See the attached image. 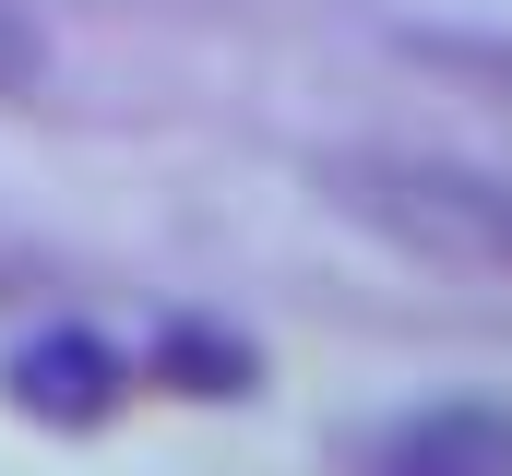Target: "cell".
Here are the masks:
<instances>
[{"label": "cell", "instance_id": "obj_1", "mask_svg": "<svg viewBox=\"0 0 512 476\" xmlns=\"http://www.w3.org/2000/svg\"><path fill=\"white\" fill-rule=\"evenodd\" d=\"M334 215L382 227L417 262H512V179L441 167V155H322Z\"/></svg>", "mask_w": 512, "mask_h": 476}, {"label": "cell", "instance_id": "obj_2", "mask_svg": "<svg viewBox=\"0 0 512 476\" xmlns=\"http://www.w3.org/2000/svg\"><path fill=\"white\" fill-rule=\"evenodd\" d=\"M120 393H131V357L96 322H36L24 346L0 357V405L36 417V429H108Z\"/></svg>", "mask_w": 512, "mask_h": 476}, {"label": "cell", "instance_id": "obj_3", "mask_svg": "<svg viewBox=\"0 0 512 476\" xmlns=\"http://www.w3.org/2000/svg\"><path fill=\"white\" fill-rule=\"evenodd\" d=\"M358 476H512V405H477V393L405 405L358 441Z\"/></svg>", "mask_w": 512, "mask_h": 476}, {"label": "cell", "instance_id": "obj_4", "mask_svg": "<svg viewBox=\"0 0 512 476\" xmlns=\"http://www.w3.org/2000/svg\"><path fill=\"white\" fill-rule=\"evenodd\" d=\"M155 381L227 405V393H251V381H262V357L239 346V334H215V322H167V334H155Z\"/></svg>", "mask_w": 512, "mask_h": 476}, {"label": "cell", "instance_id": "obj_5", "mask_svg": "<svg viewBox=\"0 0 512 476\" xmlns=\"http://www.w3.org/2000/svg\"><path fill=\"white\" fill-rule=\"evenodd\" d=\"M36 72H48V36H36V24H24L12 0H0V96H24Z\"/></svg>", "mask_w": 512, "mask_h": 476}]
</instances>
